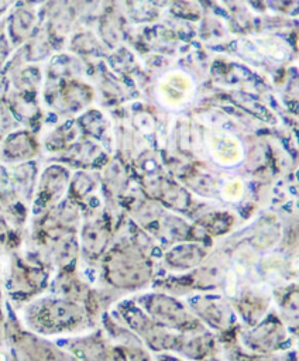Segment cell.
I'll list each match as a JSON object with an SVG mask.
<instances>
[{
  "label": "cell",
  "mask_w": 299,
  "mask_h": 361,
  "mask_svg": "<svg viewBox=\"0 0 299 361\" xmlns=\"http://www.w3.org/2000/svg\"><path fill=\"white\" fill-rule=\"evenodd\" d=\"M159 93L169 104L185 103L190 94V82L181 73H171L161 83Z\"/></svg>",
  "instance_id": "8992f818"
},
{
  "label": "cell",
  "mask_w": 299,
  "mask_h": 361,
  "mask_svg": "<svg viewBox=\"0 0 299 361\" xmlns=\"http://www.w3.org/2000/svg\"><path fill=\"white\" fill-rule=\"evenodd\" d=\"M197 312H199V316L205 320V323L210 329H213L219 333L226 331L231 324L230 313L217 305H213V303L205 305V306L197 305Z\"/></svg>",
  "instance_id": "52a82bcc"
},
{
  "label": "cell",
  "mask_w": 299,
  "mask_h": 361,
  "mask_svg": "<svg viewBox=\"0 0 299 361\" xmlns=\"http://www.w3.org/2000/svg\"><path fill=\"white\" fill-rule=\"evenodd\" d=\"M154 361H182V360L173 354H157Z\"/></svg>",
  "instance_id": "9c48e42d"
},
{
  "label": "cell",
  "mask_w": 299,
  "mask_h": 361,
  "mask_svg": "<svg viewBox=\"0 0 299 361\" xmlns=\"http://www.w3.org/2000/svg\"><path fill=\"white\" fill-rule=\"evenodd\" d=\"M241 344L247 353L255 355H275L288 347L289 337L281 323L267 322L255 324L241 334Z\"/></svg>",
  "instance_id": "3957f363"
},
{
  "label": "cell",
  "mask_w": 299,
  "mask_h": 361,
  "mask_svg": "<svg viewBox=\"0 0 299 361\" xmlns=\"http://www.w3.org/2000/svg\"><path fill=\"white\" fill-rule=\"evenodd\" d=\"M203 361H223L219 355H214V357H210V358H207V360H203Z\"/></svg>",
  "instance_id": "30bf717a"
},
{
  "label": "cell",
  "mask_w": 299,
  "mask_h": 361,
  "mask_svg": "<svg viewBox=\"0 0 299 361\" xmlns=\"http://www.w3.org/2000/svg\"><path fill=\"white\" fill-rule=\"evenodd\" d=\"M28 326L41 334H58L82 329L86 313L68 299H47L32 305L27 312Z\"/></svg>",
  "instance_id": "6da1fadb"
},
{
  "label": "cell",
  "mask_w": 299,
  "mask_h": 361,
  "mask_svg": "<svg viewBox=\"0 0 299 361\" xmlns=\"http://www.w3.org/2000/svg\"><path fill=\"white\" fill-rule=\"evenodd\" d=\"M127 329L148 348L152 354H172L176 333L168 331L154 320L140 312H127L124 314Z\"/></svg>",
  "instance_id": "7a4b0ae2"
},
{
  "label": "cell",
  "mask_w": 299,
  "mask_h": 361,
  "mask_svg": "<svg viewBox=\"0 0 299 361\" xmlns=\"http://www.w3.org/2000/svg\"><path fill=\"white\" fill-rule=\"evenodd\" d=\"M0 341H1V322H0Z\"/></svg>",
  "instance_id": "8fae6325"
},
{
  "label": "cell",
  "mask_w": 299,
  "mask_h": 361,
  "mask_svg": "<svg viewBox=\"0 0 299 361\" xmlns=\"http://www.w3.org/2000/svg\"><path fill=\"white\" fill-rule=\"evenodd\" d=\"M210 151L214 154L216 159H220L221 162H234L240 155L237 141L224 134H219L212 138Z\"/></svg>",
  "instance_id": "ba28073f"
},
{
  "label": "cell",
  "mask_w": 299,
  "mask_h": 361,
  "mask_svg": "<svg viewBox=\"0 0 299 361\" xmlns=\"http://www.w3.org/2000/svg\"><path fill=\"white\" fill-rule=\"evenodd\" d=\"M172 354L186 361H203L219 354L216 337L203 326L176 333Z\"/></svg>",
  "instance_id": "277c9868"
},
{
  "label": "cell",
  "mask_w": 299,
  "mask_h": 361,
  "mask_svg": "<svg viewBox=\"0 0 299 361\" xmlns=\"http://www.w3.org/2000/svg\"><path fill=\"white\" fill-rule=\"evenodd\" d=\"M65 347L79 361H127L121 347L100 334L72 340Z\"/></svg>",
  "instance_id": "5b68a950"
}]
</instances>
